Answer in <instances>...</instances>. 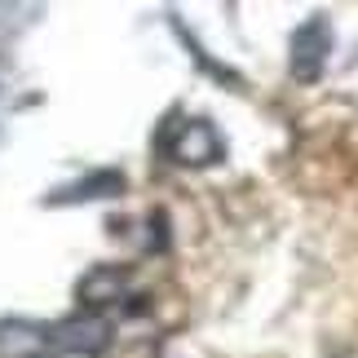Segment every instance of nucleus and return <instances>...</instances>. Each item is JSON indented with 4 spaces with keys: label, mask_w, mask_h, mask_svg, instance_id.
I'll return each instance as SVG.
<instances>
[{
    "label": "nucleus",
    "mask_w": 358,
    "mask_h": 358,
    "mask_svg": "<svg viewBox=\"0 0 358 358\" xmlns=\"http://www.w3.org/2000/svg\"><path fill=\"white\" fill-rule=\"evenodd\" d=\"M164 150L182 169H208V164H217L226 155V142L208 120H177L173 133L164 137Z\"/></svg>",
    "instance_id": "nucleus-1"
},
{
    "label": "nucleus",
    "mask_w": 358,
    "mask_h": 358,
    "mask_svg": "<svg viewBox=\"0 0 358 358\" xmlns=\"http://www.w3.org/2000/svg\"><path fill=\"white\" fill-rule=\"evenodd\" d=\"M0 358H58L53 323L0 319Z\"/></svg>",
    "instance_id": "nucleus-2"
},
{
    "label": "nucleus",
    "mask_w": 358,
    "mask_h": 358,
    "mask_svg": "<svg viewBox=\"0 0 358 358\" xmlns=\"http://www.w3.org/2000/svg\"><path fill=\"white\" fill-rule=\"evenodd\" d=\"M327 53H332V31H327V18H310L292 36V76L296 80H319L323 66H327Z\"/></svg>",
    "instance_id": "nucleus-3"
},
{
    "label": "nucleus",
    "mask_w": 358,
    "mask_h": 358,
    "mask_svg": "<svg viewBox=\"0 0 358 358\" xmlns=\"http://www.w3.org/2000/svg\"><path fill=\"white\" fill-rule=\"evenodd\" d=\"M53 336H58V354H98L111 341V323L102 314H76L53 323Z\"/></svg>",
    "instance_id": "nucleus-4"
},
{
    "label": "nucleus",
    "mask_w": 358,
    "mask_h": 358,
    "mask_svg": "<svg viewBox=\"0 0 358 358\" xmlns=\"http://www.w3.org/2000/svg\"><path fill=\"white\" fill-rule=\"evenodd\" d=\"M124 287H129V270L98 266V270H89L85 279H80V301H85V306H106V301L124 296Z\"/></svg>",
    "instance_id": "nucleus-5"
}]
</instances>
